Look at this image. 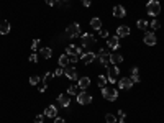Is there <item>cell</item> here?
Segmentation results:
<instances>
[{"instance_id": "6da1fadb", "label": "cell", "mask_w": 164, "mask_h": 123, "mask_svg": "<svg viewBox=\"0 0 164 123\" xmlns=\"http://www.w3.org/2000/svg\"><path fill=\"white\" fill-rule=\"evenodd\" d=\"M102 95H103L105 100H108V102H115V100L118 99V90L113 89V87H102Z\"/></svg>"}, {"instance_id": "7a4b0ae2", "label": "cell", "mask_w": 164, "mask_h": 123, "mask_svg": "<svg viewBox=\"0 0 164 123\" xmlns=\"http://www.w3.org/2000/svg\"><path fill=\"white\" fill-rule=\"evenodd\" d=\"M146 12L151 17H157V15L161 13V4L157 0H149L146 4Z\"/></svg>"}, {"instance_id": "3957f363", "label": "cell", "mask_w": 164, "mask_h": 123, "mask_svg": "<svg viewBox=\"0 0 164 123\" xmlns=\"http://www.w3.org/2000/svg\"><path fill=\"white\" fill-rule=\"evenodd\" d=\"M66 33H67L69 38L81 36V27H79V23H71L67 28H66Z\"/></svg>"}, {"instance_id": "277c9868", "label": "cell", "mask_w": 164, "mask_h": 123, "mask_svg": "<svg viewBox=\"0 0 164 123\" xmlns=\"http://www.w3.org/2000/svg\"><path fill=\"white\" fill-rule=\"evenodd\" d=\"M97 57H98V63H100L102 66L108 67V63H110V53H108V49H100Z\"/></svg>"}, {"instance_id": "5b68a950", "label": "cell", "mask_w": 164, "mask_h": 123, "mask_svg": "<svg viewBox=\"0 0 164 123\" xmlns=\"http://www.w3.org/2000/svg\"><path fill=\"white\" fill-rule=\"evenodd\" d=\"M118 74H120L118 67H117V66H112V67H108V72L105 74V76H107V80H108L110 84H115V82H117Z\"/></svg>"}, {"instance_id": "8992f818", "label": "cell", "mask_w": 164, "mask_h": 123, "mask_svg": "<svg viewBox=\"0 0 164 123\" xmlns=\"http://www.w3.org/2000/svg\"><path fill=\"white\" fill-rule=\"evenodd\" d=\"M77 102L81 103V105H89V103L92 102V95L89 92H85V90H81L77 95Z\"/></svg>"}, {"instance_id": "52a82bcc", "label": "cell", "mask_w": 164, "mask_h": 123, "mask_svg": "<svg viewBox=\"0 0 164 123\" xmlns=\"http://www.w3.org/2000/svg\"><path fill=\"white\" fill-rule=\"evenodd\" d=\"M81 38H82V46H84V48L92 46V44H95V41H97V40H95V36H94V35H90V33H84Z\"/></svg>"}, {"instance_id": "ba28073f", "label": "cell", "mask_w": 164, "mask_h": 123, "mask_svg": "<svg viewBox=\"0 0 164 123\" xmlns=\"http://www.w3.org/2000/svg\"><path fill=\"white\" fill-rule=\"evenodd\" d=\"M143 41H144V44H148V46H154V44H156V35H154L153 31H146Z\"/></svg>"}, {"instance_id": "9c48e42d", "label": "cell", "mask_w": 164, "mask_h": 123, "mask_svg": "<svg viewBox=\"0 0 164 123\" xmlns=\"http://www.w3.org/2000/svg\"><path fill=\"white\" fill-rule=\"evenodd\" d=\"M118 87L123 89V90H128V89L133 87V80H131L130 77H121V79L118 80Z\"/></svg>"}, {"instance_id": "30bf717a", "label": "cell", "mask_w": 164, "mask_h": 123, "mask_svg": "<svg viewBox=\"0 0 164 123\" xmlns=\"http://www.w3.org/2000/svg\"><path fill=\"white\" fill-rule=\"evenodd\" d=\"M107 44L110 49H118V46H120V38L115 35V36H108L107 38Z\"/></svg>"}, {"instance_id": "8fae6325", "label": "cell", "mask_w": 164, "mask_h": 123, "mask_svg": "<svg viewBox=\"0 0 164 123\" xmlns=\"http://www.w3.org/2000/svg\"><path fill=\"white\" fill-rule=\"evenodd\" d=\"M58 102L61 107L67 108L69 103H71V95H69V94H61V95H58Z\"/></svg>"}, {"instance_id": "7c38bea8", "label": "cell", "mask_w": 164, "mask_h": 123, "mask_svg": "<svg viewBox=\"0 0 164 123\" xmlns=\"http://www.w3.org/2000/svg\"><path fill=\"white\" fill-rule=\"evenodd\" d=\"M79 57H81V61H82L84 64H90L92 61L95 59V53H92V51H87V53H82Z\"/></svg>"}, {"instance_id": "4fadbf2b", "label": "cell", "mask_w": 164, "mask_h": 123, "mask_svg": "<svg viewBox=\"0 0 164 123\" xmlns=\"http://www.w3.org/2000/svg\"><path fill=\"white\" fill-rule=\"evenodd\" d=\"M64 76L67 77V79H71V80H75V79H77V71H75L74 67L66 66L64 67Z\"/></svg>"}, {"instance_id": "5bb4252c", "label": "cell", "mask_w": 164, "mask_h": 123, "mask_svg": "<svg viewBox=\"0 0 164 123\" xmlns=\"http://www.w3.org/2000/svg\"><path fill=\"white\" fill-rule=\"evenodd\" d=\"M56 115H58V108H56L54 105H48L44 110V116H48V118H56Z\"/></svg>"}, {"instance_id": "9a60e30c", "label": "cell", "mask_w": 164, "mask_h": 123, "mask_svg": "<svg viewBox=\"0 0 164 123\" xmlns=\"http://www.w3.org/2000/svg\"><path fill=\"white\" fill-rule=\"evenodd\" d=\"M125 15H126V10H125L123 5H115V7H113V17H117V18H123Z\"/></svg>"}, {"instance_id": "2e32d148", "label": "cell", "mask_w": 164, "mask_h": 123, "mask_svg": "<svg viewBox=\"0 0 164 123\" xmlns=\"http://www.w3.org/2000/svg\"><path fill=\"white\" fill-rule=\"evenodd\" d=\"M66 51H67L66 54H69V56H81V54H82V49H79V48L74 46V44H69Z\"/></svg>"}, {"instance_id": "e0dca14e", "label": "cell", "mask_w": 164, "mask_h": 123, "mask_svg": "<svg viewBox=\"0 0 164 123\" xmlns=\"http://www.w3.org/2000/svg\"><path fill=\"white\" fill-rule=\"evenodd\" d=\"M77 85L81 87L82 90L84 89H87L89 85H90V79H89L87 76H84V77H81V79H79V82H77Z\"/></svg>"}, {"instance_id": "ac0fdd59", "label": "cell", "mask_w": 164, "mask_h": 123, "mask_svg": "<svg viewBox=\"0 0 164 123\" xmlns=\"http://www.w3.org/2000/svg\"><path fill=\"white\" fill-rule=\"evenodd\" d=\"M110 63L117 66V64L123 63V56H121V54H118V53H113V54H110Z\"/></svg>"}, {"instance_id": "d6986e66", "label": "cell", "mask_w": 164, "mask_h": 123, "mask_svg": "<svg viewBox=\"0 0 164 123\" xmlns=\"http://www.w3.org/2000/svg\"><path fill=\"white\" fill-rule=\"evenodd\" d=\"M128 35H130V28L128 27H118L117 28V36L118 38H123V36H128Z\"/></svg>"}, {"instance_id": "ffe728a7", "label": "cell", "mask_w": 164, "mask_h": 123, "mask_svg": "<svg viewBox=\"0 0 164 123\" xmlns=\"http://www.w3.org/2000/svg\"><path fill=\"white\" fill-rule=\"evenodd\" d=\"M90 27L94 28V30H97V31H98V30L102 28V20H100L98 17H94V18L90 20Z\"/></svg>"}, {"instance_id": "44dd1931", "label": "cell", "mask_w": 164, "mask_h": 123, "mask_svg": "<svg viewBox=\"0 0 164 123\" xmlns=\"http://www.w3.org/2000/svg\"><path fill=\"white\" fill-rule=\"evenodd\" d=\"M10 31V23L7 20L0 21V35H7Z\"/></svg>"}, {"instance_id": "7402d4cb", "label": "cell", "mask_w": 164, "mask_h": 123, "mask_svg": "<svg viewBox=\"0 0 164 123\" xmlns=\"http://www.w3.org/2000/svg\"><path fill=\"white\" fill-rule=\"evenodd\" d=\"M39 53H41V56L44 57V59H49V57L52 56L51 48H41V49H39Z\"/></svg>"}, {"instance_id": "603a6c76", "label": "cell", "mask_w": 164, "mask_h": 123, "mask_svg": "<svg viewBox=\"0 0 164 123\" xmlns=\"http://www.w3.org/2000/svg\"><path fill=\"white\" fill-rule=\"evenodd\" d=\"M67 64H69V54H62V56H59V66L66 67Z\"/></svg>"}, {"instance_id": "cb8c5ba5", "label": "cell", "mask_w": 164, "mask_h": 123, "mask_svg": "<svg viewBox=\"0 0 164 123\" xmlns=\"http://www.w3.org/2000/svg\"><path fill=\"white\" fill-rule=\"evenodd\" d=\"M79 92H81V87H79V85H71L67 89L69 95H79Z\"/></svg>"}, {"instance_id": "d4e9b609", "label": "cell", "mask_w": 164, "mask_h": 123, "mask_svg": "<svg viewBox=\"0 0 164 123\" xmlns=\"http://www.w3.org/2000/svg\"><path fill=\"white\" fill-rule=\"evenodd\" d=\"M148 25H149V21H148V20H143V18H141V20H138L136 27L140 28V30H148Z\"/></svg>"}, {"instance_id": "484cf974", "label": "cell", "mask_w": 164, "mask_h": 123, "mask_svg": "<svg viewBox=\"0 0 164 123\" xmlns=\"http://www.w3.org/2000/svg\"><path fill=\"white\" fill-rule=\"evenodd\" d=\"M97 80H98V87H100V89L107 85V76H105V74H100Z\"/></svg>"}, {"instance_id": "4316f807", "label": "cell", "mask_w": 164, "mask_h": 123, "mask_svg": "<svg viewBox=\"0 0 164 123\" xmlns=\"http://www.w3.org/2000/svg\"><path fill=\"white\" fill-rule=\"evenodd\" d=\"M105 122L107 123H117V116L112 115V113H107V115H105Z\"/></svg>"}, {"instance_id": "83f0119b", "label": "cell", "mask_w": 164, "mask_h": 123, "mask_svg": "<svg viewBox=\"0 0 164 123\" xmlns=\"http://www.w3.org/2000/svg\"><path fill=\"white\" fill-rule=\"evenodd\" d=\"M149 27H151V30H159L161 28V23L157 20H153V21H149Z\"/></svg>"}, {"instance_id": "f1b7e54d", "label": "cell", "mask_w": 164, "mask_h": 123, "mask_svg": "<svg viewBox=\"0 0 164 123\" xmlns=\"http://www.w3.org/2000/svg\"><path fill=\"white\" fill-rule=\"evenodd\" d=\"M98 36H102V38H105V40H107V38L110 36V35H108V31H107V30L100 28V30H98Z\"/></svg>"}, {"instance_id": "f546056e", "label": "cell", "mask_w": 164, "mask_h": 123, "mask_svg": "<svg viewBox=\"0 0 164 123\" xmlns=\"http://www.w3.org/2000/svg\"><path fill=\"white\" fill-rule=\"evenodd\" d=\"M38 82H39V76H31L30 77V84H31V85H36Z\"/></svg>"}, {"instance_id": "4dcf8cb0", "label": "cell", "mask_w": 164, "mask_h": 123, "mask_svg": "<svg viewBox=\"0 0 164 123\" xmlns=\"http://www.w3.org/2000/svg\"><path fill=\"white\" fill-rule=\"evenodd\" d=\"M62 74H64V67H58V69H56L54 72H52V76L58 77V76H62Z\"/></svg>"}, {"instance_id": "1f68e13d", "label": "cell", "mask_w": 164, "mask_h": 123, "mask_svg": "<svg viewBox=\"0 0 164 123\" xmlns=\"http://www.w3.org/2000/svg\"><path fill=\"white\" fill-rule=\"evenodd\" d=\"M56 4L61 5V7H67V5H69V0H58Z\"/></svg>"}, {"instance_id": "d6a6232c", "label": "cell", "mask_w": 164, "mask_h": 123, "mask_svg": "<svg viewBox=\"0 0 164 123\" xmlns=\"http://www.w3.org/2000/svg\"><path fill=\"white\" fill-rule=\"evenodd\" d=\"M38 46H39V40H35V41H33V44H31V49L33 51H38Z\"/></svg>"}, {"instance_id": "836d02e7", "label": "cell", "mask_w": 164, "mask_h": 123, "mask_svg": "<svg viewBox=\"0 0 164 123\" xmlns=\"http://www.w3.org/2000/svg\"><path fill=\"white\" fill-rule=\"evenodd\" d=\"M43 122H44V116L43 115H36L35 116V123H43Z\"/></svg>"}, {"instance_id": "e575fe53", "label": "cell", "mask_w": 164, "mask_h": 123, "mask_svg": "<svg viewBox=\"0 0 164 123\" xmlns=\"http://www.w3.org/2000/svg\"><path fill=\"white\" fill-rule=\"evenodd\" d=\"M117 115H118V118H120V120H125V116H126V113H125L123 110L120 108V110H118V113H117Z\"/></svg>"}, {"instance_id": "d590c367", "label": "cell", "mask_w": 164, "mask_h": 123, "mask_svg": "<svg viewBox=\"0 0 164 123\" xmlns=\"http://www.w3.org/2000/svg\"><path fill=\"white\" fill-rule=\"evenodd\" d=\"M49 77H52V72H46L44 76H43V82L46 84V82H48V79H49Z\"/></svg>"}, {"instance_id": "8d00e7d4", "label": "cell", "mask_w": 164, "mask_h": 123, "mask_svg": "<svg viewBox=\"0 0 164 123\" xmlns=\"http://www.w3.org/2000/svg\"><path fill=\"white\" fill-rule=\"evenodd\" d=\"M79 56H69V63H79Z\"/></svg>"}, {"instance_id": "74e56055", "label": "cell", "mask_w": 164, "mask_h": 123, "mask_svg": "<svg viewBox=\"0 0 164 123\" xmlns=\"http://www.w3.org/2000/svg\"><path fill=\"white\" fill-rule=\"evenodd\" d=\"M36 61H38V56H36L35 53L30 54V63H36Z\"/></svg>"}, {"instance_id": "f35d334b", "label": "cell", "mask_w": 164, "mask_h": 123, "mask_svg": "<svg viewBox=\"0 0 164 123\" xmlns=\"http://www.w3.org/2000/svg\"><path fill=\"white\" fill-rule=\"evenodd\" d=\"M130 79L133 80V82H140V76H138V74H131Z\"/></svg>"}, {"instance_id": "ab89813d", "label": "cell", "mask_w": 164, "mask_h": 123, "mask_svg": "<svg viewBox=\"0 0 164 123\" xmlns=\"http://www.w3.org/2000/svg\"><path fill=\"white\" fill-rule=\"evenodd\" d=\"M81 2L84 7H90V4H92V0H81Z\"/></svg>"}, {"instance_id": "60d3db41", "label": "cell", "mask_w": 164, "mask_h": 123, "mask_svg": "<svg viewBox=\"0 0 164 123\" xmlns=\"http://www.w3.org/2000/svg\"><path fill=\"white\" fill-rule=\"evenodd\" d=\"M54 123H66V120L61 118V116H56V118H54Z\"/></svg>"}, {"instance_id": "b9f144b4", "label": "cell", "mask_w": 164, "mask_h": 123, "mask_svg": "<svg viewBox=\"0 0 164 123\" xmlns=\"http://www.w3.org/2000/svg\"><path fill=\"white\" fill-rule=\"evenodd\" d=\"M46 89H48V85H46V84H44V82H43V85H41V87H39V89H38V90H39V92H41V94H43V92H46Z\"/></svg>"}, {"instance_id": "7bdbcfd3", "label": "cell", "mask_w": 164, "mask_h": 123, "mask_svg": "<svg viewBox=\"0 0 164 123\" xmlns=\"http://www.w3.org/2000/svg\"><path fill=\"white\" fill-rule=\"evenodd\" d=\"M46 2V5H49V7H52V5L56 4V0H44Z\"/></svg>"}, {"instance_id": "ee69618b", "label": "cell", "mask_w": 164, "mask_h": 123, "mask_svg": "<svg viewBox=\"0 0 164 123\" xmlns=\"http://www.w3.org/2000/svg\"><path fill=\"white\" fill-rule=\"evenodd\" d=\"M131 74H138V67H131Z\"/></svg>"}, {"instance_id": "f6af8a7d", "label": "cell", "mask_w": 164, "mask_h": 123, "mask_svg": "<svg viewBox=\"0 0 164 123\" xmlns=\"http://www.w3.org/2000/svg\"><path fill=\"white\" fill-rule=\"evenodd\" d=\"M120 123H125V120H120Z\"/></svg>"}]
</instances>
